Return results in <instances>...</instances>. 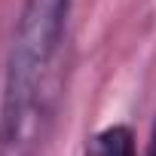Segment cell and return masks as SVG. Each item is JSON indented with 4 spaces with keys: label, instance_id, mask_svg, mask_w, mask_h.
<instances>
[{
    "label": "cell",
    "instance_id": "obj_1",
    "mask_svg": "<svg viewBox=\"0 0 156 156\" xmlns=\"http://www.w3.org/2000/svg\"><path fill=\"white\" fill-rule=\"evenodd\" d=\"M70 0H25L19 16L0 104V156H31L49 101L46 83L61 52Z\"/></svg>",
    "mask_w": 156,
    "mask_h": 156
},
{
    "label": "cell",
    "instance_id": "obj_2",
    "mask_svg": "<svg viewBox=\"0 0 156 156\" xmlns=\"http://www.w3.org/2000/svg\"><path fill=\"white\" fill-rule=\"evenodd\" d=\"M83 156H138V144L129 126H107L92 135Z\"/></svg>",
    "mask_w": 156,
    "mask_h": 156
}]
</instances>
